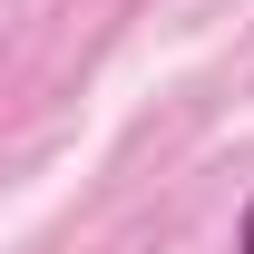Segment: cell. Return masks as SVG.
I'll return each mask as SVG.
<instances>
[{
  "mask_svg": "<svg viewBox=\"0 0 254 254\" xmlns=\"http://www.w3.org/2000/svg\"><path fill=\"white\" fill-rule=\"evenodd\" d=\"M235 254H254V195H245V215H235Z\"/></svg>",
  "mask_w": 254,
  "mask_h": 254,
  "instance_id": "cell-1",
  "label": "cell"
}]
</instances>
